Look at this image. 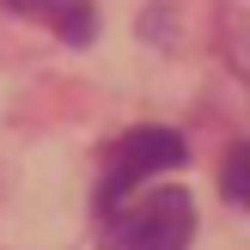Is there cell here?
<instances>
[{"instance_id": "6da1fadb", "label": "cell", "mask_w": 250, "mask_h": 250, "mask_svg": "<svg viewBox=\"0 0 250 250\" xmlns=\"http://www.w3.org/2000/svg\"><path fill=\"white\" fill-rule=\"evenodd\" d=\"M195 244V202L183 183L141 189L104 214V250H189Z\"/></svg>"}, {"instance_id": "7a4b0ae2", "label": "cell", "mask_w": 250, "mask_h": 250, "mask_svg": "<svg viewBox=\"0 0 250 250\" xmlns=\"http://www.w3.org/2000/svg\"><path fill=\"white\" fill-rule=\"evenodd\" d=\"M183 159H189V146H183L177 128H159V122H146V128H128V141L110 146L104 159V183H98V220L116 214L122 202H128L134 189H141L146 177H159V171H177Z\"/></svg>"}, {"instance_id": "3957f363", "label": "cell", "mask_w": 250, "mask_h": 250, "mask_svg": "<svg viewBox=\"0 0 250 250\" xmlns=\"http://www.w3.org/2000/svg\"><path fill=\"white\" fill-rule=\"evenodd\" d=\"M0 6H6L12 19L49 24L61 43H80V49L98 37V6H92V0H0Z\"/></svg>"}, {"instance_id": "277c9868", "label": "cell", "mask_w": 250, "mask_h": 250, "mask_svg": "<svg viewBox=\"0 0 250 250\" xmlns=\"http://www.w3.org/2000/svg\"><path fill=\"white\" fill-rule=\"evenodd\" d=\"M220 189H226V202H238L244 214H250V141L226 153V165H220Z\"/></svg>"}]
</instances>
